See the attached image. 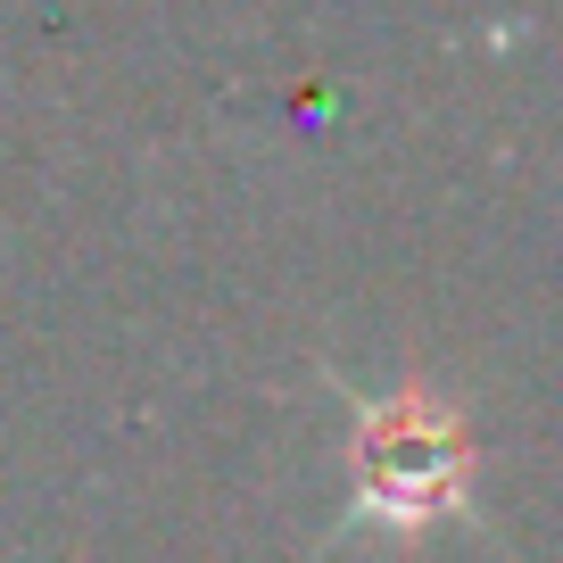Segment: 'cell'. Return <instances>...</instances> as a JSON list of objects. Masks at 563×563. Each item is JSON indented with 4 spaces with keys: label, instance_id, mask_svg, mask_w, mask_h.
<instances>
[{
    "label": "cell",
    "instance_id": "obj_1",
    "mask_svg": "<svg viewBox=\"0 0 563 563\" xmlns=\"http://www.w3.org/2000/svg\"><path fill=\"white\" fill-rule=\"evenodd\" d=\"M464 481V440L448 431V415L422 389L389 398L356 440V506L373 522H431L440 506H456Z\"/></svg>",
    "mask_w": 563,
    "mask_h": 563
}]
</instances>
